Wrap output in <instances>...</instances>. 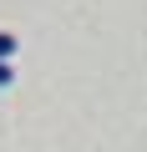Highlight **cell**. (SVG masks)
<instances>
[{"mask_svg":"<svg viewBox=\"0 0 147 152\" xmlns=\"http://www.w3.org/2000/svg\"><path fill=\"white\" fill-rule=\"evenodd\" d=\"M10 56H15V36H10V31H0V61H10Z\"/></svg>","mask_w":147,"mask_h":152,"instance_id":"cell-1","label":"cell"},{"mask_svg":"<svg viewBox=\"0 0 147 152\" xmlns=\"http://www.w3.org/2000/svg\"><path fill=\"white\" fill-rule=\"evenodd\" d=\"M15 81V71H10V61H0V86H10Z\"/></svg>","mask_w":147,"mask_h":152,"instance_id":"cell-2","label":"cell"}]
</instances>
